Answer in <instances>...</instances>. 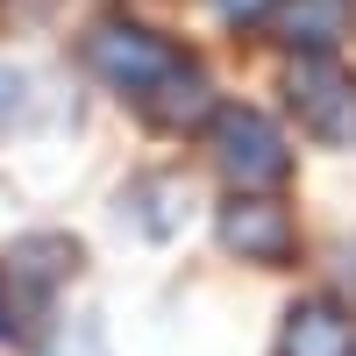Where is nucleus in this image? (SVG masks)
<instances>
[{
	"label": "nucleus",
	"mask_w": 356,
	"mask_h": 356,
	"mask_svg": "<svg viewBox=\"0 0 356 356\" xmlns=\"http://www.w3.org/2000/svg\"><path fill=\"white\" fill-rule=\"evenodd\" d=\"M214 164L235 193H271L292 178V150H285V136L264 122L257 107H221L214 114Z\"/></svg>",
	"instance_id": "f257e3e1"
},
{
	"label": "nucleus",
	"mask_w": 356,
	"mask_h": 356,
	"mask_svg": "<svg viewBox=\"0 0 356 356\" xmlns=\"http://www.w3.org/2000/svg\"><path fill=\"white\" fill-rule=\"evenodd\" d=\"M86 65H93L114 93H129V100H150L157 86L186 65L157 29H136V22H100L93 36H86Z\"/></svg>",
	"instance_id": "f03ea898"
},
{
	"label": "nucleus",
	"mask_w": 356,
	"mask_h": 356,
	"mask_svg": "<svg viewBox=\"0 0 356 356\" xmlns=\"http://www.w3.org/2000/svg\"><path fill=\"white\" fill-rule=\"evenodd\" d=\"M285 100L321 143H356V79L335 57H300L285 72Z\"/></svg>",
	"instance_id": "7ed1b4c3"
},
{
	"label": "nucleus",
	"mask_w": 356,
	"mask_h": 356,
	"mask_svg": "<svg viewBox=\"0 0 356 356\" xmlns=\"http://www.w3.org/2000/svg\"><path fill=\"white\" fill-rule=\"evenodd\" d=\"M214 228H221V250L243 264H292V250H300V228L271 193H235Z\"/></svg>",
	"instance_id": "20e7f679"
},
{
	"label": "nucleus",
	"mask_w": 356,
	"mask_h": 356,
	"mask_svg": "<svg viewBox=\"0 0 356 356\" xmlns=\"http://www.w3.org/2000/svg\"><path fill=\"white\" fill-rule=\"evenodd\" d=\"M278 356H356V314H342L335 300H300L285 314Z\"/></svg>",
	"instance_id": "39448f33"
},
{
	"label": "nucleus",
	"mask_w": 356,
	"mask_h": 356,
	"mask_svg": "<svg viewBox=\"0 0 356 356\" xmlns=\"http://www.w3.org/2000/svg\"><path fill=\"white\" fill-rule=\"evenodd\" d=\"M143 114H150L157 129H193V122H214L221 107H214V93H207V72L200 65H178L157 93L143 100Z\"/></svg>",
	"instance_id": "423d86ee"
},
{
	"label": "nucleus",
	"mask_w": 356,
	"mask_h": 356,
	"mask_svg": "<svg viewBox=\"0 0 356 356\" xmlns=\"http://www.w3.org/2000/svg\"><path fill=\"white\" fill-rule=\"evenodd\" d=\"M79 264V243L72 235H22L8 250V285H29V292H50Z\"/></svg>",
	"instance_id": "0eeeda50"
},
{
	"label": "nucleus",
	"mask_w": 356,
	"mask_h": 356,
	"mask_svg": "<svg viewBox=\"0 0 356 356\" xmlns=\"http://www.w3.org/2000/svg\"><path fill=\"white\" fill-rule=\"evenodd\" d=\"M349 22V0H292L285 8V43L300 57H328V43L342 36Z\"/></svg>",
	"instance_id": "6e6552de"
},
{
	"label": "nucleus",
	"mask_w": 356,
	"mask_h": 356,
	"mask_svg": "<svg viewBox=\"0 0 356 356\" xmlns=\"http://www.w3.org/2000/svg\"><path fill=\"white\" fill-rule=\"evenodd\" d=\"M214 15L235 22V29H250V22H271V15H278V0H214Z\"/></svg>",
	"instance_id": "1a4fd4ad"
},
{
	"label": "nucleus",
	"mask_w": 356,
	"mask_h": 356,
	"mask_svg": "<svg viewBox=\"0 0 356 356\" xmlns=\"http://www.w3.org/2000/svg\"><path fill=\"white\" fill-rule=\"evenodd\" d=\"M22 335V321H15V307H8V292H0V342H15Z\"/></svg>",
	"instance_id": "9d476101"
}]
</instances>
